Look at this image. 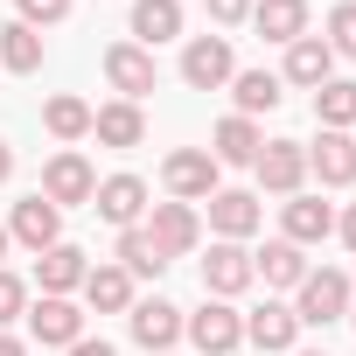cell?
I'll list each match as a JSON object with an SVG mask.
<instances>
[{"label": "cell", "instance_id": "obj_1", "mask_svg": "<svg viewBox=\"0 0 356 356\" xmlns=\"http://www.w3.org/2000/svg\"><path fill=\"white\" fill-rule=\"evenodd\" d=\"M349 293H356V280H349L342 266L307 273V280L293 286V314H300V328H328V321H342V314H349Z\"/></svg>", "mask_w": 356, "mask_h": 356}, {"label": "cell", "instance_id": "obj_2", "mask_svg": "<svg viewBox=\"0 0 356 356\" xmlns=\"http://www.w3.org/2000/svg\"><path fill=\"white\" fill-rule=\"evenodd\" d=\"M217 161H210V147H175L168 161H161V189H168V203H210L224 182H217Z\"/></svg>", "mask_w": 356, "mask_h": 356}, {"label": "cell", "instance_id": "obj_3", "mask_svg": "<svg viewBox=\"0 0 356 356\" xmlns=\"http://www.w3.org/2000/svg\"><path fill=\"white\" fill-rule=\"evenodd\" d=\"M182 335L196 342V356H231V349H245V314L231 300H210L203 293V307L182 314Z\"/></svg>", "mask_w": 356, "mask_h": 356}, {"label": "cell", "instance_id": "obj_4", "mask_svg": "<svg viewBox=\"0 0 356 356\" xmlns=\"http://www.w3.org/2000/svg\"><path fill=\"white\" fill-rule=\"evenodd\" d=\"M42 196L56 203V210H91V196H98V168L77 154V147H63V154H49L42 161Z\"/></svg>", "mask_w": 356, "mask_h": 356}, {"label": "cell", "instance_id": "obj_5", "mask_svg": "<svg viewBox=\"0 0 356 356\" xmlns=\"http://www.w3.org/2000/svg\"><path fill=\"white\" fill-rule=\"evenodd\" d=\"M91 210H98L112 231H133V224H147V210H154V189L140 182L133 168H119V175H105V182H98Z\"/></svg>", "mask_w": 356, "mask_h": 356}, {"label": "cell", "instance_id": "obj_6", "mask_svg": "<svg viewBox=\"0 0 356 356\" xmlns=\"http://www.w3.org/2000/svg\"><path fill=\"white\" fill-rule=\"evenodd\" d=\"M231 77H238L231 35H189V42H182V84H189V91H224Z\"/></svg>", "mask_w": 356, "mask_h": 356}, {"label": "cell", "instance_id": "obj_7", "mask_svg": "<svg viewBox=\"0 0 356 356\" xmlns=\"http://www.w3.org/2000/svg\"><path fill=\"white\" fill-rule=\"evenodd\" d=\"M252 175H259V196H300L307 189V147L300 140H266Z\"/></svg>", "mask_w": 356, "mask_h": 356}, {"label": "cell", "instance_id": "obj_8", "mask_svg": "<svg viewBox=\"0 0 356 356\" xmlns=\"http://www.w3.org/2000/svg\"><path fill=\"white\" fill-rule=\"evenodd\" d=\"M126 328H133V342L147 356H175V342H182V307L161 300V293H147V300L126 307Z\"/></svg>", "mask_w": 356, "mask_h": 356}, {"label": "cell", "instance_id": "obj_9", "mask_svg": "<svg viewBox=\"0 0 356 356\" xmlns=\"http://www.w3.org/2000/svg\"><path fill=\"white\" fill-rule=\"evenodd\" d=\"M147 238L168 252V266L189 259V252L203 245V210H196V203H154V210H147Z\"/></svg>", "mask_w": 356, "mask_h": 356}, {"label": "cell", "instance_id": "obj_10", "mask_svg": "<svg viewBox=\"0 0 356 356\" xmlns=\"http://www.w3.org/2000/svg\"><path fill=\"white\" fill-rule=\"evenodd\" d=\"M105 84H112L126 105H140V98L161 84V63H154V49H140V42H112V49H105Z\"/></svg>", "mask_w": 356, "mask_h": 356}, {"label": "cell", "instance_id": "obj_11", "mask_svg": "<svg viewBox=\"0 0 356 356\" xmlns=\"http://www.w3.org/2000/svg\"><path fill=\"white\" fill-rule=\"evenodd\" d=\"M245 342L266 349V356H293V349H300V314H293V300H259V307L245 314Z\"/></svg>", "mask_w": 356, "mask_h": 356}, {"label": "cell", "instance_id": "obj_12", "mask_svg": "<svg viewBox=\"0 0 356 356\" xmlns=\"http://www.w3.org/2000/svg\"><path fill=\"white\" fill-rule=\"evenodd\" d=\"M203 210H210V231L231 238V245H245V238L266 224V196H259V189H217Z\"/></svg>", "mask_w": 356, "mask_h": 356}, {"label": "cell", "instance_id": "obj_13", "mask_svg": "<svg viewBox=\"0 0 356 356\" xmlns=\"http://www.w3.org/2000/svg\"><path fill=\"white\" fill-rule=\"evenodd\" d=\"M8 238H15L22 252H49V245H63V210H56L42 189H35V196H22V203H15Z\"/></svg>", "mask_w": 356, "mask_h": 356}, {"label": "cell", "instance_id": "obj_14", "mask_svg": "<svg viewBox=\"0 0 356 356\" xmlns=\"http://www.w3.org/2000/svg\"><path fill=\"white\" fill-rule=\"evenodd\" d=\"M252 252L245 245H231V238H217L210 245V259H203V293L210 300H238V293H252Z\"/></svg>", "mask_w": 356, "mask_h": 356}, {"label": "cell", "instance_id": "obj_15", "mask_svg": "<svg viewBox=\"0 0 356 356\" xmlns=\"http://www.w3.org/2000/svg\"><path fill=\"white\" fill-rule=\"evenodd\" d=\"M29 335L42 342V349H70L77 335H84V307L77 300H63V293H42V300H29Z\"/></svg>", "mask_w": 356, "mask_h": 356}, {"label": "cell", "instance_id": "obj_16", "mask_svg": "<svg viewBox=\"0 0 356 356\" xmlns=\"http://www.w3.org/2000/svg\"><path fill=\"white\" fill-rule=\"evenodd\" d=\"M307 175L321 189H349L356 182V133H321L307 147Z\"/></svg>", "mask_w": 356, "mask_h": 356}, {"label": "cell", "instance_id": "obj_17", "mask_svg": "<svg viewBox=\"0 0 356 356\" xmlns=\"http://www.w3.org/2000/svg\"><path fill=\"white\" fill-rule=\"evenodd\" d=\"M328 231H335V210H328L321 196H286V203H280V238H286V245L307 252V245H321Z\"/></svg>", "mask_w": 356, "mask_h": 356}, {"label": "cell", "instance_id": "obj_18", "mask_svg": "<svg viewBox=\"0 0 356 356\" xmlns=\"http://www.w3.org/2000/svg\"><path fill=\"white\" fill-rule=\"evenodd\" d=\"M252 29L286 49V42L314 35V15H307V0H252Z\"/></svg>", "mask_w": 356, "mask_h": 356}, {"label": "cell", "instance_id": "obj_19", "mask_svg": "<svg viewBox=\"0 0 356 356\" xmlns=\"http://www.w3.org/2000/svg\"><path fill=\"white\" fill-rule=\"evenodd\" d=\"M335 77V49L321 42V35H300V42H286V70H280V84H300V91H321Z\"/></svg>", "mask_w": 356, "mask_h": 356}, {"label": "cell", "instance_id": "obj_20", "mask_svg": "<svg viewBox=\"0 0 356 356\" xmlns=\"http://www.w3.org/2000/svg\"><path fill=\"white\" fill-rule=\"evenodd\" d=\"M91 140L98 147H140L147 140V112L140 105H126V98H112V105H91Z\"/></svg>", "mask_w": 356, "mask_h": 356}, {"label": "cell", "instance_id": "obj_21", "mask_svg": "<svg viewBox=\"0 0 356 356\" xmlns=\"http://www.w3.org/2000/svg\"><path fill=\"white\" fill-rule=\"evenodd\" d=\"M259 147H266V133H259V119H217V133H210V161L217 168H252L259 161Z\"/></svg>", "mask_w": 356, "mask_h": 356}, {"label": "cell", "instance_id": "obj_22", "mask_svg": "<svg viewBox=\"0 0 356 356\" xmlns=\"http://www.w3.org/2000/svg\"><path fill=\"white\" fill-rule=\"evenodd\" d=\"M84 273H91V259H84L70 238L49 245V252H35V286H42V293H63V300H70V293L84 286Z\"/></svg>", "mask_w": 356, "mask_h": 356}, {"label": "cell", "instance_id": "obj_23", "mask_svg": "<svg viewBox=\"0 0 356 356\" xmlns=\"http://www.w3.org/2000/svg\"><path fill=\"white\" fill-rule=\"evenodd\" d=\"M252 273H259V280H266L273 293H293V286H300V280H307L314 266H307V252H300V245H286V238H273L266 252H252Z\"/></svg>", "mask_w": 356, "mask_h": 356}, {"label": "cell", "instance_id": "obj_24", "mask_svg": "<svg viewBox=\"0 0 356 356\" xmlns=\"http://www.w3.org/2000/svg\"><path fill=\"white\" fill-rule=\"evenodd\" d=\"M175 35H182V0H133V35H126V42L161 49V42H175Z\"/></svg>", "mask_w": 356, "mask_h": 356}, {"label": "cell", "instance_id": "obj_25", "mask_svg": "<svg viewBox=\"0 0 356 356\" xmlns=\"http://www.w3.org/2000/svg\"><path fill=\"white\" fill-rule=\"evenodd\" d=\"M77 293H84L91 314H126V307H133V280H126V266H91Z\"/></svg>", "mask_w": 356, "mask_h": 356}, {"label": "cell", "instance_id": "obj_26", "mask_svg": "<svg viewBox=\"0 0 356 356\" xmlns=\"http://www.w3.org/2000/svg\"><path fill=\"white\" fill-rule=\"evenodd\" d=\"M231 98H238V119H259V112H280L286 84H280V70H238L231 77Z\"/></svg>", "mask_w": 356, "mask_h": 356}, {"label": "cell", "instance_id": "obj_27", "mask_svg": "<svg viewBox=\"0 0 356 356\" xmlns=\"http://www.w3.org/2000/svg\"><path fill=\"white\" fill-rule=\"evenodd\" d=\"M112 266H126V280H161V273H168V252L147 238V224H133V231H119Z\"/></svg>", "mask_w": 356, "mask_h": 356}, {"label": "cell", "instance_id": "obj_28", "mask_svg": "<svg viewBox=\"0 0 356 356\" xmlns=\"http://www.w3.org/2000/svg\"><path fill=\"white\" fill-rule=\"evenodd\" d=\"M42 126H49L63 147H77V140H91V105L70 98V91H56V98H42Z\"/></svg>", "mask_w": 356, "mask_h": 356}, {"label": "cell", "instance_id": "obj_29", "mask_svg": "<svg viewBox=\"0 0 356 356\" xmlns=\"http://www.w3.org/2000/svg\"><path fill=\"white\" fill-rule=\"evenodd\" d=\"M314 119H321V133H356V84L349 77H328L314 91Z\"/></svg>", "mask_w": 356, "mask_h": 356}, {"label": "cell", "instance_id": "obj_30", "mask_svg": "<svg viewBox=\"0 0 356 356\" xmlns=\"http://www.w3.org/2000/svg\"><path fill=\"white\" fill-rule=\"evenodd\" d=\"M0 70H15V77H35L42 70V35L29 22H8L0 29Z\"/></svg>", "mask_w": 356, "mask_h": 356}, {"label": "cell", "instance_id": "obj_31", "mask_svg": "<svg viewBox=\"0 0 356 356\" xmlns=\"http://www.w3.org/2000/svg\"><path fill=\"white\" fill-rule=\"evenodd\" d=\"M321 42H328L335 56H349V63H356V0H342V8L328 15V35H321Z\"/></svg>", "mask_w": 356, "mask_h": 356}, {"label": "cell", "instance_id": "obj_32", "mask_svg": "<svg viewBox=\"0 0 356 356\" xmlns=\"http://www.w3.org/2000/svg\"><path fill=\"white\" fill-rule=\"evenodd\" d=\"M22 314H29V280L0 266V328H8V321H22Z\"/></svg>", "mask_w": 356, "mask_h": 356}, {"label": "cell", "instance_id": "obj_33", "mask_svg": "<svg viewBox=\"0 0 356 356\" xmlns=\"http://www.w3.org/2000/svg\"><path fill=\"white\" fill-rule=\"evenodd\" d=\"M15 8H22V15H15V22H29V29H35V35H42V29H56V22H63V15H70V0H15Z\"/></svg>", "mask_w": 356, "mask_h": 356}, {"label": "cell", "instance_id": "obj_34", "mask_svg": "<svg viewBox=\"0 0 356 356\" xmlns=\"http://www.w3.org/2000/svg\"><path fill=\"white\" fill-rule=\"evenodd\" d=\"M210 8V22L217 29H238V22H252V0H203Z\"/></svg>", "mask_w": 356, "mask_h": 356}, {"label": "cell", "instance_id": "obj_35", "mask_svg": "<svg viewBox=\"0 0 356 356\" xmlns=\"http://www.w3.org/2000/svg\"><path fill=\"white\" fill-rule=\"evenodd\" d=\"M63 356H119V349H112V342H98V335H77Z\"/></svg>", "mask_w": 356, "mask_h": 356}, {"label": "cell", "instance_id": "obj_36", "mask_svg": "<svg viewBox=\"0 0 356 356\" xmlns=\"http://www.w3.org/2000/svg\"><path fill=\"white\" fill-rule=\"evenodd\" d=\"M335 231H342V245H349V252H356V203H349V210H342V217H335Z\"/></svg>", "mask_w": 356, "mask_h": 356}, {"label": "cell", "instance_id": "obj_37", "mask_svg": "<svg viewBox=\"0 0 356 356\" xmlns=\"http://www.w3.org/2000/svg\"><path fill=\"white\" fill-rule=\"evenodd\" d=\"M0 356H29V342H22V335H8V328H0Z\"/></svg>", "mask_w": 356, "mask_h": 356}, {"label": "cell", "instance_id": "obj_38", "mask_svg": "<svg viewBox=\"0 0 356 356\" xmlns=\"http://www.w3.org/2000/svg\"><path fill=\"white\" fill-rule=\"evenodd\" d=\"M8 175H15V147H8V140H0V182H8Z\"/></svg>", "mask_w": 356, "mask_h": 356}, {"label": "cell", "instance_id": "obj_39", "mask_svg": "<svg viewBox=\"0 0 356 356\" xmlns=\"http://www.w3.org/2000/svg\"><path fill=\"white\" fill-rule=\"evenodd\" d=\"M8 245H15V238H8V224H0V259H8Z\"/></svg>", "mask_w": 356, "mask_h": 356}, {"label": "cell", "instance_id": "obj_40", "mask_svg": "<svg viewBox=\"0 0 356 356\" xmlns=\"http://www.w3.org/2000/svg\"><path fill=\"white\" fill-rule=\"evenodd\" d=\"M342 321H349V328H356V293H349V314H342Z\"/></svg>", "mask_w": 356, "mask_h": 356}, {"label": "cell", "instance_id": "obj_41", "mask_svg": "<svg viewBox=\"0 0 356 356\" xmlns=\"http://www.w3.org/2000/svg\"><path fill=\"white\" fill-rule=\"evenodd\" d=\"M293 356H328V349H293Z\"/></svg>", "mask_w": 356, "mask_h": 356}]
</instances>
